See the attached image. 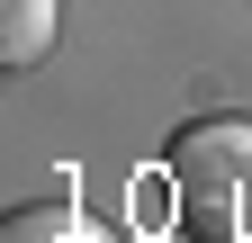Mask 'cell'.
I'll list each match as a JSON object with an SVG mask.
<instances>
[{"instance_id": "cell-1", "label": "cell", "mask_w": 252, "mask_h": 243, "mask_svg": "<svg viewBox=\"0 0 252 243\" xmlns=\"http://www.w3.org/2000/svg\"><path fill=\"white\" fill-rule=\"evenodd\" d=\"M162 189L198 243H252V117H198L162 144Z\"/></svg>"}, {"instance_id": "cell-2", "label": "cell", "mask_w": 252, "mask_h": 243, "mask_svg": "<svg viewBox=\"0 0 252 243\" xmlns=\"http://www.w3.org/2000/svg\"><path fill=\"white\" fill-rule=\"evenodd\" d=\"M0 243H117V234L90 207H72V198H36V207H9Z\"/></svg>"}, {"instance_id": "cell-3", "label": "cell", "mask_w": 252, "mask_h": 243, "mask_svg": "<svg viewBox=\"0 0 252 243\" xmlns=\"http://www.w3.org/2000/svg\"><path fill=\"white\" fill-rule=\"evenodd\" d=\"M54 27H63V0H0V63H9V72L45 63Z\"/></svg>"}]
</instances>
